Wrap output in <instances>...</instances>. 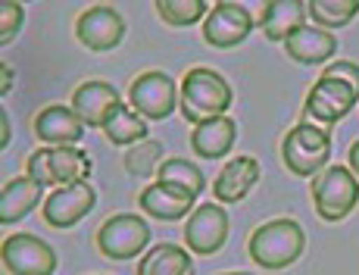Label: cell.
I'll use <instances>...</instances> for the list:
<instances>
[{"label": "cell", "instance_id": "obj_28", "mask_svg": "<svg viewBox=\"0 0 359 275\" xmlns=\"http://www.w3.org/2000/svg\"><path fill=\"white\" fill-rule=\"evenodd\" d=\"M22 19H25V6L16 0H6L0 6V44H10L19 32H22Z\"/></svg>", "mask_w": 359, "mask_h": 275}, {"label": "cell", "instance_id": "obj_17", "mask_svg": "<svg viewBox=\"0 0 359 275\" xmlns=\"http://www.w3.org/2000/svg\"><path fill=\"white\" fill-rule=\"evenodd\" d=\"M262 169L253 156H234L231 163H225V169L216 175L212 185V197L219 203H238L250 194V188L259 182Z\"/></svg>", "mask_w": 359, "mask_h": 275}, {"label": "cell", "instance_id": "obj_32", "mask_svg": "<svg viewBox=\"0 0 359 275\" xmlns=\"http://www.w3.org/2000/svg\"><path fill=\"white\" fill-rule=\"evenodd\" d=\"M350 169L359 178V141H353V147H350Z\"/></svg>", "mask_w": 359, "mask_h": 275}, {"label": "cell", "instance_id": "obj_8", "mask_svg": "<svg viewBox=\"0 0 359 275\" xmlns=\"http://www.w3.org/2000/svg\"><path fill=\"white\" fill-rule=\"evenodd\" d=\"M0 260H4L10 275H53L57 272V253L44 238L29 235V232H16L4 241L0 247Z\"/></svg>", "mask_w": 359, "mask_h": 275}, {"label": "cell", "instance_id": "obj_7", "mask_svg": "<svg viewBox=\"0 0 359 275\" xmlns=\"http://www.w3.org/2000/svg\"><path fill=\"white\" fill-rule=\"evenodd\" d=\"M178 91L182 88L175 85L172 75L160 72V69H150V72L137 75L128 88V107L135 109L137 116H144L147 122H160L165 116L175 113L178 107Z\"/></svg>", "mask_w": 359, "mask_h": 275}, {"label": "cell", "instance_id": "obj_26", "mask_svg": "<svg viewBox=\"0 0 359 275\" xmlns=\"http://www.w3.org/2000/svg\"><path fill=\"white\" fill-rule=\"evenodd\" d=\"M156 13L165 25L184 29V25H197L200 19L210 16V6L203 0H156Z\"/></svg>", "mask_w": 359, "mask_h": 275}, {"label": "cell", "instance_id": "obj_18", "mask_svg": "<svg viewBox=\"0 0 359 275\" xmlns=\"http://www.w3.org/2000/svg\"><path fill=\"white\" fill-rule=\"evenodd\" d=\"M285 51L297 63L316 66V63H325V60H331L337 53V38H334V32H325V29H319V25H300V29L285 41Z\"/></svg>", "mask_w": 359, "mask_h": 275}, {"label": "cell", "instance_id": "obj_14", "mask_svg": "<svg viewBox=\"0 0 359 275\" xmlns=\"http://www.w3.org/2000/svg\"><path fill=\"white\" fill-rule=\"evenodd\" d=\"M141 210L147 213L150 219H160V222H178V219L191 216L197 210V197L191 194L188 188H178V185L169 182H154L141 191L137 197Z\"/></svg>", "mask_w": 359, "mask_h": 275}, {"label": "cell", "instance_id": "obj_31", "mask_svg": "<svg viewBox=\"0 0 359 275\" xmlns=\"http://www.w3.org/2000/svg\"><path fill=\"white\" fill-rule=\"evenodd\" d=\"M0 72H4V79H0V94H10V88H13V75H16V72H13V69L10 66H0Z\"/></svg>", "mask_w": 359, "mask_h": 275}, {"label": "cell", "instance_id": "obj_16", "mask_svg": "<svg viewBox=\"0 0 359 275\" xmlns=\"http://www.w3.org/2000/svg\"><path fill=\"white\" fill-rule=\"evenodd\" d=\"M238 141V122L231 116H212L191 128V150L203 160H219Z\"/></svg>", "mask_w": 359, "mask_h": 275}, {"label": "cell", "instance_id": "obj_2", "mask_svg": "<svg viewBox=\"0 0 359 275\" xmlns=\"http://www.w3.org/2000/svg\"><path fill=\"white\" fill-rule=\"evenodd\" d=\"M306 235H303L300 222L294 219H272V222L259 225L250 235V260L262 269H287L291 263L303 257Z\"/></svg>", "mask_w": 359, "mask_h": 275}, {"label": "cell", "instance_id": "obj_15", "mask_svg": "<svg viewBox=\"0 0 359 275\" xmlns=\"http://www.w3.org/2000/svg\"><path fill=\"white\" fill-rule=\"evenodd\" d=\"M32 126L38 141H44L47 147H72V144H79L85 138V122L75 116L72 107H63V103L44 107L34 116Z\"/></svg>", "mask_w": 359, "mask_h": 275}, {"label": "cell", "instance_id": "obj_4", "mask_svg": "<svg viewBox=\"0 0 359 275\" xmlns=\"http://www.w3.org/2000/svg\"><path fill=\"white\" fill-rule=\"evenodd\" d=\"M328 156H331V135L322 126L300 122L281 141V160L294 175L316 178L322 169H328Z\"/></svg>", "mask_w": 359, "mask_h": 275}, {"label": "cell", "instance_id": "obj_34", "mask_svg": "<svg viewBox=\"0 0 359 275\" xmlns=\"http://www.w3.org/2000/svg\"><path fill=\"white\" fill-rule=\"evenodd\" d=\"M219 275H225V272H219Z\"/></svg>", "mask_w": 359, "mask_h": 275}, {"label": "cell", "instance_id": "obj_3", "mask_svg": "<svg viewBox=\"0 0 359 275\" xmlns=\"http://www.w3.org/2000/svg\"><path fill=\"white\" fill-rule=\"evenodd\" d=\"M91 169H94L91 156L79 147H41L25 163V175L34 178L38 185H44V188H50V185L66 188V185L75 182H88Z\"/></svg>", "mask_w": 359, "mask_h": 275}, {"label": "cell", "instance_id": "obj_5", "mask_svg": "<svg viewBox=\"0 0 359 275\" xmlns=\"http://www.w3.org/2000/svg\"><path fill=\"white\" fill-rule=\"evenodd\" d=\"M313 203L325 222H341L359 203V178L347 166H328L313 178Z\"/></svg>", "mask_w": 359, "mask_h": 275}, {"label": "cell", "instance_id": "obj_1", "mask_svg": "<svg viewBox=\"0 0 359 275\" xmlns=\"http://www.w3.org/2000/svg\"><path fill=\"white\" fill-rule=\"evenodd\" d=\"M231 100H234L231 85L225 81L222 72H216L210 66L188 69V75L182 79L178 107H182V116L191 126H200L203 119H212V116H225Z\"/></svg>", "mask_w": 359, "mask_h": 275}, {"label": "cell", "instance_id": "obj_13", "mask_svg": "<svg viewBox=\"0 0 359 275\" xmlns=\"http://www.w3.org/2000/svg\"><path fill=\"white\" fill-rule=\"evenodd\" d=\"M356 100H359V94L347 85V81L319 75L303 109H306V116L313 122H319V126H334L337 119H344V116L356 107Z\"/></svg>", "mask_w": 359, "mask_h": 275}, {"label": "cell", "instance_id": "obj_25", "mask_svg": "<svg viewBox=\"0 0 359 275\" xmlns=\"http://www.w3.org/2000/svg\"><path fill=\"white\" fill-rule=\"evenodd\" d=\"M359 13V0H309L306 4V16H313V22L319 29H341V25H350Z\"/></svg>", "mask_w": 359, "mask_h": 275}, {"label": "cell", "instance_id": "obj_22", "mask_svg": "<svg viewBox=\"0 0 359 275\" xmlns=\"http://www.w3.org/2000/svg\"><path fill=\"white\" fill-rule=\"evenodd\" d=\"M137 275H194V260L191 250L178 244H156L137 263Z\"/></svg>", "mask_w": 359, "mask_h": 275}, {"label": "cell", "instance_id": "obj_21", "mask_svg": "<svg viewBox=\"0 0 359 275\" xmlns=\"http://www.w3.org/2000/svg\"><path fill=\"white\" fill-rule=\"evenodd\" d=\"M147 132H150L147 119L137 116L126 100L116 103L107 113V119H103V135H107V141L116 144V147H135V144L147 141Z\"/></svg>", "mask_w": 359, "mask_h": 275}, {"label": "cell", "instance_id": "obj_23", "mask_svg": "<svg viewBox=\"0 0 359 275\" xmlns=\"http://www.w3.org/2000/svg\"><path fill=\"white\" fill-rule=\"evenodd\" d=\"M306 19V4L300 0H272L262 10V34L269 41H287Z\"/></svg>", "mask_w": 359, "mask_h": 275}, {"label": "cell", "instance_id": "obj_29", "mask_svg": "<svg viewBox=\"0 0 359 275\" xmlns=\"http://www.w3.org/2000/svg\"><path fill=\"white\" fill-rule=\"evenodd\" d=\"M325 79H337V81H347L350 88L359 94V66L356 63H350V60H337V63H331L325 72Z\"/></svg>", "mask_w": 359, "mask_h": 275}, {"label": "cell", "instance_id": "obj_20", "mask_svg": "<svg viewBox=\"0 0 359 275\" xmlns=\"http://www.w3.org/2000/svg\"><path fill=\"white\" fill-rule=\"evenodd\" d=\"M119 103V94H116L113 85L107 81H85V85L75 88L72 94V109L88 128H103V119L107 113Z\"/></svg>", "mask_w": 359, "mask_h": 275}, {"label": "cell", "instance_id": "obj_12", "mask_svg": "<svg viewBox=\"0 0 359 275\" xmlns=\"http://www.w3.org/2000/svg\"><path fill=\"white\" fill-rule=\"evenodd\" d=\"M75 38L94 53H107L113 47L122 44L126 38V19H122L119 10L107 4H97V6H88L85 13L79 16L75 22Z\"/></svg>", "mask_w": 359, "mask_h": 275}, {"label": "cell", "instance_id": "obj_30", "mask_svg": "<svg viewBox=\"0 0 359 275\" xmlns=\"http://www.w3.org/2000/svg\"><path fill=\"white\" fill-rule=\"evenodd\" d=\"M10 144V116H6V109H0V147H6Z\"/></svg>", "mask_w": 359, "mask_h": 275}, {"label": "cell", "instance_id": "obj_11", "mask_svg": "<svg viewBox=\"0 0 359 275\" xmlns=\"http://www.w3.org/2000/svg\"><path fill=\"white\" fill-rule=\"evenodd\" d=\"M97 206V191L91 182H75L66 188H57L44 203H41V216L50 229H72L79 225L88 213Z\"/></svg>", "mask_w": 359, "mask_h": 275}, {"label": "cell", "instance_id": "obj_19", "mask_svg": "<svg viewBox=\"0 0 359 275\" xmlns=\"http://www.w3.org/2000/svg\"><path fill=\"white\" fill-rule=\"evenodd\" d=\"M44 185H38L29 175H19L13 182L4 185L0 191V222L13 225L19 219H25L32 210H38V203H44Z\"/></svg>", "mask_w": 359, "mask_h": 275}, {"label": "cell", "instance_id": "obj_6", "mask_svg": "<svg viewBox=\"0 0 359 275\" xmlns=\"http://www.w3.org/2000/svg\"><path fill=\"white\" fill-rule=\"evenodd\" d=\"M150 222L137 213H116L97 229V250L107 260H135L137 253H147Z\"/></svg>", "mask_w": 359, "mask_h": 275}, {"label": "cell", "instance_id": "obj_33", "mask_svg": "<svg viewBox=\"0 0 359 275\" xmlns=\"http://www.w3.org/2000/svg\"><path fill=\"white\" fill-rule=\"evenodd\" d=\"M225 275H250V272H225Z\"/></svg>", "mask_w": 359, "mask_h": 275}, {"label": "cell", "instance_id": "obj_10", "mask_svg": "<svg viewBox=\"0 0 359 275\" xmlns=\"http://www.w3.org/2000/svg\"><path fill=\"white\" fill-rule=\"evenodd\" d=\"M229 241V213L222 203H200L184 225V244L200 257L219 253Z\"/></svg>", "mask_w": 359, "mask_h": 275}, {"label": "cell", "instance_id": "obj_24", "mask_svg": "<svg viewBox=\"0 0 359 275\" xmlns=\"http://www.w3.org/2000/svg\"><path fill=\"white\" fill-rule=\"evenodd\" d=\"M156 182H169V185H178V188H188L194 197H200L206 188V175L200 172V166H194V163L184 160V156H169V160H163L160 169H156Z\"/></svg>", "mask_w": 359, "mask_h": 275}, {"label": "cell", "instance_id": "obj_9", "mask_svg": "<svg viewBox=\"0 0 359 275\" xmlns=\"http://www.w3.org/2000/svg\"><path fill=\"white\" fill-rule=\"evenodd\" d=\"M253 32V16L244 4H234V0H222V4L210 6V16L203 19V41L210 47L219 51H229L238 47L241 41H247Z\"/></svg>", "mask_w": 359, "mask_h": 275}, {"label": "cell", "instance_id": "obj_27", "mask_svg": "<svg viewBox=\"0 0 359 275\" xmlns=\"http://www.w3.org/2000/svg\"><path fill=\"white\" fill-rule=\"evenodd\" d=\"M163 150L165 147L160 141H141V144H135L131 150H126L128 175H137V178L156 175V169H160V163H163Z\"/></svg>", "mask_w": 359, "mask_h": 275}]
</instances>
